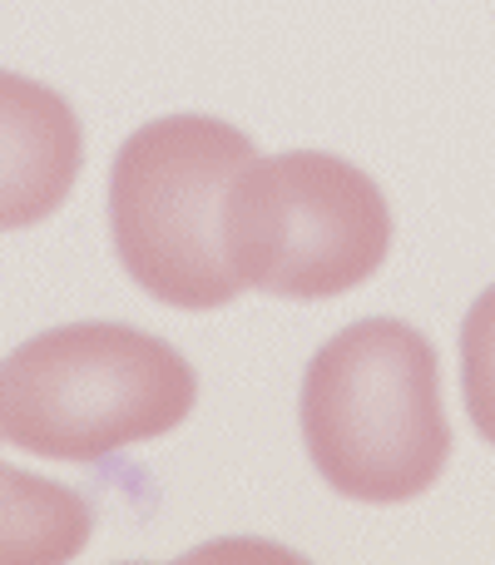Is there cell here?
<instances>
[{"label":"cell","mask_w":495,"mask_h":565,"mask_svg":"<svg viewBox=\"0 0 495 565\" xmlns=\"http://www.w3.org/2000/svg\"><path fill=\"white\" fill-rule=\"evenodd\" d=\"M0 477H6V461H0Z\"/></svg>","instance_id":"obj_8"},{"label":"cell","mask_w":495,"mask_h":565,"mask_svg":"<svg viewBox=\"0 0 495 565\" xmlns=\"http://www.w3.org/2000/svg\"><path fill=\"white\" fill-rule=\"evenodd\" d=\"M224 254L252 292L288 302L342 298L391 254L387 194L322 149L252 159L224 199Z\"/></svg>","instance_id":"obj_4"},{"label":"cell","mask_w":495,"mask_h":565,"mask_svg":"<svg viewBox=\"0 0 495 565\" xmlns=\"http://www.w3.org/2000/svg\"><path fill=\"white\" fill-rule=\"evenodd\" d=\"M461 397L476 437L495 447V282L461 322Z\"/></svg>","instance_id":"obj_7"},{"label":"cell","mask_w":495,"mask_h":565,"mask_svg":"<svg viewBox=\"0 0 495 565\" xmlns=\"http://www.w3.org/2000/svg\"><path fill=\"white\" fill-rule=\"evenodd\" d=\"M85 169V129L60 89L0 70V234L60 214Z\"/></svg>","instance_id":"obj_5"},{"label":"cell","mask_w":495,"mask_h":565,"mask_svg":"<svg viewBox=\"0 0 495 565\" xmlns=\"http://www.w3.org/2000/svg\"><path fill=\"white\" fill-rule=\"evenodd\" d=\"M95 536V507L65 481L6 467L0 477V565L75 561Z\"/></svg>","instance_id":"obj_6"},{"label":"cell","mask_w":495,"mask_h":565,"mask_svg":"<svg viewBox=\"0 0 495 565\" xmlns=\"http://www.w3.org/2000/svg\"><path fill=\"white\" fill-rule=\"evenodd\" d=\"M252 164V139L214 115L139 125L109 169V238L119 268L179 312L228 308L244 282L224 254V199Z\"/></svg>","instance_id":"obj_3"},{"label":"cell","mask_w":495,"mask_h":565,"mask_svg":"<svg viewBox=\"0 0 495 565\" xmlns=\"http://www.w3.org/2000/svg\"><path fill=\"white\" fill-rule=\"evenodd\" d=\"M198 372L129 322H60L0 362V437L45 461H105L184 427Z\"/></svg>","instance_id":"obj_2"},{"label":"cell","mask_w":495,"mask_h":565,"mask_svg":"<svg viewBox=\"0 0 495 565\" xmlns=\"http://www.w3.org/2000/svg\"><path fill=\"white\" fill-rule=\"evenodd\" d=\"M308 461L337 497L401 507L451 461L441 358L401 318H362L312 352L298 392Z\"/></svg>","instance_id":"obj_1"}]
</instances>
